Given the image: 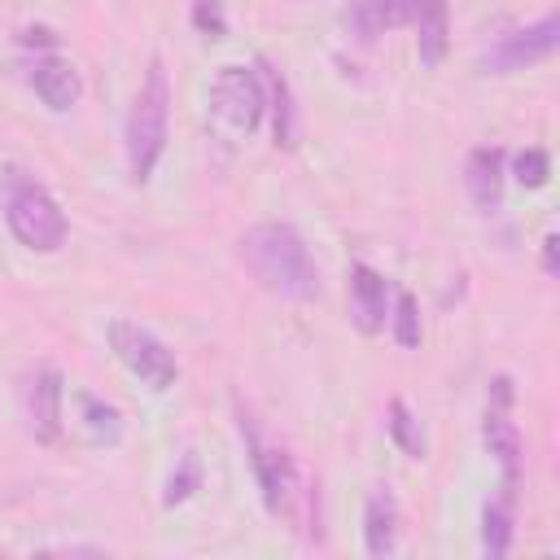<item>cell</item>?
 Segmentation results:
<instances>
[{"mask_svg":"<svg viewBox=\"0 0 560 560\" xmlns=\"http://www.w3.org/2000/svg\"><path fill=\"white\" fill-rule=\"evenodd\" d=\"M398 525H402V516H398L394 494L372 490L368 503H363V547H368V556H376V560L394 556L398 551Z\"/></svg>","mask_w":560,"mask_h":560,"instance_id":"13","label":"cell"},{"mask_svg":"<svg viewBox=\"0 0 560 560\" xmlns=\"http://www.w3.org/2000/svg\"><path fill=\"white\" fill-rule=\"evenodd\" d=\"M192 26L210 39L228 35V18H223V0H192Z\"/></svg>","mask_w":560,"mask_h":560,"instance_id":"23","label":"cell"},{"mask_svg":"<svg viewBox=\"0 0 560 560\" xmlns=\"http://www.w3.org/2000/svg\"><path fill=\"white\" fill-rule=\"evenodd\" d=\"M241 258L249 267V276L289 302H311L319 298V267L306 249V241L298 236L293 223H254L241 236Z\"/></svg>","mask_w":560,"mask_h":560,"instance_id":"1","label":"cell"},{"mask_svg":"<svg viewBox=\"0 0 560 560\" xmlns=\"http://www.w3.org/2000/svg\"><path fill=\"white\" fill-rule=\"evenodd\" d=\"M508 547H512V494L490 499L481 508V551L490 560H499V556H508Z\"/></svg>","mask_w":560,"mask_h":560,"instance_id":"16","label":"cell"},{"mask_svg":"<svg viewBox=\"0 0 560 560\" xmlns=\"http://www.w3.org/2000/svg\"><path fill=\"white\" fill-rule=\"evenodd\" d=\"M556 44H560V18L547 13V18H538L534 26L503 35V39L481 57V66H486V74H512V70H525V66H534V61H547V57L556 52Z\"/></svg>","mask_w":560,"mask_h":560,"instance_id":"8","label":"cell"},{"mask_svg":"<svg viewBox=\"0 0 560 560\" xmlns=\"http://www.w3.org/2000/svg\"><path fill=\"white\" fill-rule=\"evenodd\" d=\"M166 118H171V83H166L162 61L153 57L140 92L131 101V114H127V166H131L136 184H144L153 175V166L166 149Z\"/></svg>","mask_w":560,"mask_h":560,"instance_id":"2","label":"cell"},{"mask_svg":"<svg viewBox=\"0 0 560 560\" xmlns=\"http://www.w3.org/2000/svg\"><path fill=\"white\" fill-rule=\"evenodd\" d=\"M416 13H420V0H350L346 22L363 44H372L381 31L416 22Z\"/></svg>","mask_w":560,"mask_h":560,"instance_id":"11","label":"cell"},{"mask_svg":"<svg viewBox=\"0 0 560 560\" xmlns=\"http://www.w3.org/2000/svg\"><path fill=\"white\" fill-rule=\"evenodd\" d=\"M503 149H472L468 153V162H464V188H468V197H472V206L477 210H494L499 201H503Z\"/></svg>","mask_w":560,"mask_h":560,"instance_id":"12","label":"cell"},{"mask_svg":"<svg viewBox=\"0 0 560 560\" xmlns=\"http://www.w3.org/2000/svg\"><path fill=\"white\" fill-rule=\"evenodd\" d=\"M451 44V18H446V0H420L416 13V48H420V66H442Z\"/></svg>","mask_w":560,"mask_h":560,"instance_id":"15","label":"cell"},{"mask_svg":"<svg viewBox=\"0 0 560 560\" xmlns=\"http://www.w3.org/2000/svg\"><path fill=\"white\" fill-rule=\"evenodd\" d=\"M22 416L39 442L61 438V372L57 368H35L22 381Z\"/></svg>","mask_w":560,"mask_h":560,"instance_id":"9","label":"cell"},{"mask_svg":"<svg viewBox=\"0 0 560 560\" xmlns=\"http://www.w3.org/2000/svg\"><path fill=\"white\" fill-rule=\"evenodd\" d=\"M556 245H560V241H556V232H551V236L542 241V271H547V276H556V267H560V262H556Z\"/></svg>","mask_w":560,"mask_h":560,"instance_id":"24","label":"cell"},{"mask_svg":"<svg viewBox=\"0 0 560 560\" xmlns=\"http://www.w3.org/2000/svg\"><path fill=\"white\" fill-rule=\"evenodd\" d=\"M512 179H516L521 188H542V184L551 179V158H547V149H521V153L512 158Z\"/></svg>","mask_w":560,"mask_h":560,"instance_id":"19","label":"cell"},{"mask_svg":"<svg viewBox=\"0 0 560 560\" xmlns=\"http://www.w3.org/2000/svg\"><path fill=\"white\" fill-rule=\"evenodd\" d=\"M31 88H35V96H39L48 109L66 114V109L79 101L83 79H79V70H74L66 57H44V61H35V70H31Z\"/></svg>","mask_w":560,"mask_h":560,"instance_id":"14","label":"cell"},{"mask_svg":"<svg viewBox=\"0 0 560 560\" xmlns=\"http://www.w3.org/2000/svg\"><path fill=\"white\" fill-rule=\"evenodd\" d=\"M4 223L35 254L61 249L66 232H70L66 228V210L52 201V192L44 184H35L31 175H22V171L4 175Z\"/></svg>","mask_w":560,"mask_h":560,"instance_id":"3","label":"cell"},{"mask_svg":"<svg viewBox=\"0 0 560 560\" xmlns=\"http://www.w3.org/2000/svg\"><path fill=\"white\" fill-rule=\"evenodd\" d=\"M79 411H83L79 424H83L88 442H96V446H114V442L122 438V416H118V407H109V402L83 394V398H79Z\"/></svg>","mask_w":560,"mask_h":560,"instance_id":"17","label":"cell"},{"mask_svg":"<svg viewBox=\"0 0 560 560\" xmlns=\"http://www.w3.org/2000/svg\"><path fill=\"white\" fill-rule=\"evenodd\" d=\"M394 341L402 350H416L420 346V311H416V298L411 293H398L394 298Z\"/></svg>","mask_w":560,"mask_h":560,"instance_id":"21","label":"cell"},{"mask_svg":"<svg viewBox=\"0 0 560 560\" xmlns=\"http://www.w3.org/2000/svg\"><path fill=\"white\" fill-rule=\"evenodd\" d=\"M109 350L118 354V363L149 389H171L175 376H179V363L175 354L166 350L162 337H153L144 324H131V319H114L109 324Z\"/></svg>","mask_w":560,"mask_h":560,"instance_id":"5","label":"cell"},{"mask_svg":"<svg viewBox=\"0 0 560 560\" xmlns=\"http://www.w3.org/2000/svg\"><path fill=\"white\" fill-rule=\"evenodd\" d=\"M197 486H201V464H197V455H184V459H179V468L166 477L162 503H166V508H175V503H188Z\"/></svg>","mask_w":560,"mask_h":560,"instance_id":"20","label":"cell"},{"mask_svg":"<svg viewBox=\"0 0 560 560\" xmlns=\"http://www.w3.org/2000/svg\"><path fill=\"white\" fill-rule=\"evenodd\" d=\"M350 319H354V328L368 332V337L381 332L385 319H389V284H385L381 271H372V267H363V262L350 267Z\"/></svg>","mask_w":560,"mask_h":560,"instance_id":"10","label":"cell"},{"mask_svg":"<svg viewBox=\"0 0 560 560\" xmlns=\"http://www.w3.org/2000/svg\"><path fill=\"white\" fill-rule=\"evenodd\" d=\"M262 109H267V96L258 74L245 66H219V74L210 79V127L236 144L258 131Z\"/></svg>","mask_w":560,"mask_h":560,"instance_id":"4","label":"cell"},{"mask_svg":"<svg viewBox=\"0 0 560 560\" xmlns=\"http://www.w3.org/2000/svg\"><path fill=\"white\" fill-rule=\"evenodd\" d=\"M241 438L249 446V464H254V477H258V490H262V503L271 516H284L289 503H293V490H298V472H293V459L280 451V446H267L254 429V420H241Z\"/></svg>","mask_w":560,"mask_h":560,"instance_id":"7","label":"cell"},{"mask_svg":"<svg viewBox=\"0 0 560 560\" xmlns=\"http://www.w3.org/2000/svg\"><path fill=\"white\" fill-rule=\"evenodd\" d=\"M271 79V96H276V144H284V149H293V101H289V83L271 70L267 74Z\"/></svg>","mask_w":560,"mask_h":560,"instance_id":"22","label":"cell"},{"mask_svg":"<svg viewBox=\"0 0 560 560\" xmlns=\"http://www.w3.org/2000/svg\"><path fill=\"white\" fill-rule=\"evenodd\" d=\"M389 438H394V446H398L402 455H411V459H424V455H429L424 424H420V416H416L402 398L389 402Z\"/></svg>","mask_w":560,"mask_h":560,"instance_id":"18","label":"cell"},{"mask_svg":"<svg viewBox=\"0 0 560 560\" xmlns=\"http://www.w3.org/2000/svg\"><path fill=\"white\" fill-rule=\"evenodd\" d=\"M486 451L499 459L503 468V494H512L516 477H521V433L512 424V381L494 376L486 389V424H481Z\"/></svg>","mask_w":560,"mask_h":560,"instance_id":"6","label":"cell"}]
</instances>
